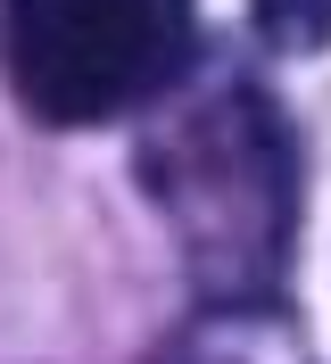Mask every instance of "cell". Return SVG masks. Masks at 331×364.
Returning <instances> with one entry per match:
<instances>
[{
  "mask_svg": "<svg viewBox=\"0 0 331 364\" xmlns=\"http://www.w3.org/2000/svg\"><path fill=\"white\" fill-rule=\"evenodd\" d=\"M191 58V0H9L0 9V67L17 100L50 124L149 100Z\"/></svg>",
  "mask_w": 331,
  "mask_h": 364,
  "instance_id": "cell-1",
  "label": "cell"
},
{
  "mask_svg": "<svg viewBox=\"0 0 331 364\" xmlns=\"http://www.w3.org/2000/svg\"><path fill=\"white\" fill-rule=\"evenodd\" d=\"M157 191H166V215H174L191 265L216 290L241 298L265 290L290 232V149L257 100H224V108L191 116L157 158Z\"/></svg>",
  "mask_w": 331,
  "mask_h": 364,
  "instance_id": "cell-2",
  "label": "cell"
},
{
  "mask_svg": "<svg viewBox=\"0 0 331 364\" xmlns=\"http://www.w3.org/2000/svg\"><path fill=\"white\" fill-rule=\"evenodd\" d=\"M257 33L282 50H323L331 42V0H257Z\"/></svg>",
  "mask_w": 331,
  "mask_h": 364,
  "instance_id": "cell-3",
  "label": "cell"
}]
</instances>
